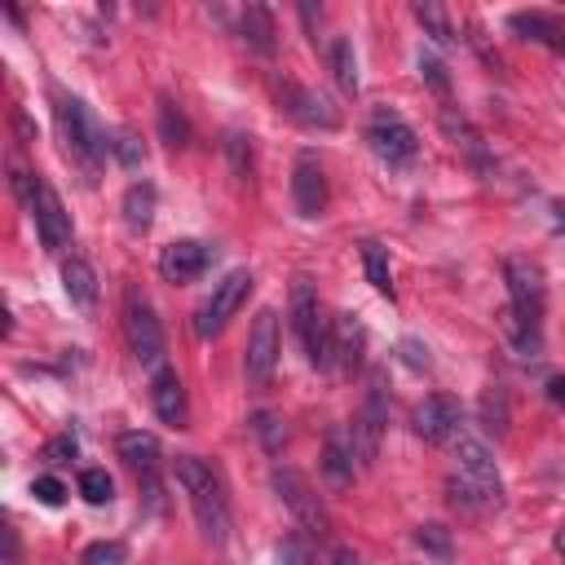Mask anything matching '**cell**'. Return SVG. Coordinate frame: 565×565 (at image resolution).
I'll return each mask as SVG.
<instances>
[{"mask_svg": "<svg viewBox=\"0 0 565 565\" xmlns=\"http://www.w3.org/2000/svg\"><path fill=\"white\" fill-rule=\"evenodd\" d=\"M4 565H18V530L4 525Z\"/></svg>", "mask_w": 565, "mask_h": 565, "instance_id": "42", "label": "cell"}, {"mask_svg": "<svg viewBox=\"0 0 565 565\" xmlns=\"http://www.w3.org/2000/svg\"><path fill=\"white\" fill-rule=\"evenodd\" d=\"M322 472L331 486H353V472H358V455H353V437L349 428H331L327 441H322Z\"/></svg>", "mask_w": 565, "mask_h": 565, "instance_id": "21", "label": "cell"}, {"mask_svg": "<svg viewBox=\"0 0 565 565\" xmlns=\"http://www.w3.org/2000/svg\"><path fill=\"white\" fill-rule=\"evenodd\" d=\"M269 486H274V494L287 503V512L309 530V534H327V512H322V503H318V494H313V486L296 472V468H287V463H278L274 472H269Z\"/></svg>", "mask_w": 565, "mask_h": 565, "instance_id": "11", "label": "cell"}, {"mask_svg": "<svg viewBox=\"0 0 565 565\" xmlns=\"http://www.w3.org/2000/svg\"><path fill=\"white\" fill-rule=\"evenodd\" d=\"M331 565H358V556H353L349 547H335V552H331Z\"/></svg>", "mask_w": 565, "mask_h": 565, "instance_id": "43", "label": "cell"}, {"mask_svg": "<svg viewBox=\"0 0 565 565\" xmlns=\"http://www.w3.org/2000/svg\"><path fill=\"white\" fill-rule=\"evenodd\" d=\"M252 433L265 441V450H278V446L287 441L282 419H278V415H269V411H256V415H252Z\"/></svg>", "mask_w": 565, "mask_h": 565, "instance_id": "33", "label": "cell"}, {"mask_svg": "<svg viewBox=\"0 0 565 565\" xmlns=\"http://www.w3.org/2000/svg\"><path fill=\"white\" fill-rule=\"evenodd\" d=\"M503 282H508V313L530 327V331H543V309H547V282H543V269L525 256H508L503 260Z\"/></svg>", "mask_w": 565, "mask_h": 565, "instance_id": "4", "label": "cell"}, {"mask_svg": "<svg viewBox=\"0 0 565 565\" xmlns=\"http://www.w3.org/2000/svg\"><path fill=\"white\" fill-rule=\"evenodd\" d=\"M327 62H331V75H335L340 93H358V57H353V40L349 35H335L331 40Z\"/></svg>", "mask_w": 565, "mask_h": 565, "instance_id": "25", "label": "cell"}, {"mask_svg": "<svg viewBox=\"0 0 565 565\" xmlns=\"http://www.w3.org/2000/svg\"><path fill=\"white\" fill-rule=\"evenodd\" d=\"M291 327H296V335H300L309 362H313L318 371H327V366L335 362V358H331V322L322 318V305H318L309 278H296V282H291Z\"/></svg>", "mask_w": 565, "mask_h": 565, "instance_id": "5", "label": "cell"}, {"mask_svg": "<svg viewBox=\"0 0 565 565\" xmlns=\"http://www.w3.org/2000/svg\"><path fill=\"white\" fill-rule=\"evenodd\" d=\"M79 494L93 503V508H102V503H110V494H115V486H110V477H106V468H84L79 472Z\"/></svg>", "mask_w": 565, "mask_h": 565, "instance_id": "31", "label": "cell"}, {"mask_svg": "<svg viewBox=\"0 0 565 565\" xmlns=\"http://www.w3.org/2000/svg\"><path fill=\"white\" fill-rule=\"evenodd\" d=\"M455 472L446 481V494L455 508L463 512H494L503 503V477L494 468V455L486 450V441L477 437H459V450H455Z\"/></svg>", "mask_w": 565, "mask_h": 565, "instance_id": "1", "label": "cell"}, {"mask_svg": "<svg viewBox=\"0 0 565 565\" xmlns=\"http://www.w3.org/2000/svg\"><path fill=\"white\" fill-rule=\"evenodd\" d=\"M44 459H49V463H71V459H75V441H71V437H53V441L44 446Z\"/></svg>", "mask_w": 565, "mask_h": 565, "instance_id": "39", "label": "cell"}, {"mask_svg": "<svg viewBox=\"0 0 565 565\" xmlns=\"http://www.w3.org/2000/svg\"><path fill=\"white\" fill-rule=\"evenodd\" d=\"M84 565H124V543H88L84 547Z\"/></svg>", "mask_w": 565, "mask_h": 565, "instance_id": "36", "label": "cell"}, {"mask_svg": "<svg viewBox=\"0 0 565 565\" xmlns=\"http://www.w3.org/2000/svg\"><path fill=\"white\" fill-rule=\"evenodd\" d=\"M415 18H419V26L437 40V44H450L455 40V31H450V18L441 13V4H433V0H419L415 4Z\"/></svg>", "mask_w": 565, "mask_h": 565, "instance_id": "30", "label": "cell"}, {"mask_svg": "<svg viewBox=\"0 0 565 565\" xmlns=\"http://www.w3.org/2000/svg\"><path fill=\"white\" fill-rule=\"evenodd\" d=\"M547 397H552V402H565V380H552V384H547Z\"/></svg>", "mask_w": 565, "mask_h": 565, "instance_id": "44", "label": "cell"}, {"mask_svg": "<svg viewBox=\"0 0 565 565\" xmlns=\"http://www.w3.org/2000/svg\"><path fill=\"white\" fill-rule=\"evenodd\" d=\"M366 353V327L358 322V313H335L331 318V358L344 375H353L362 366Z\"/></svg>", "mask_w": 565, "mask_h": 565, "instance_id": "18", "label": "cell"}, {"mask_svg": "<svg viewBox=\"0 0 565 565\" xmlns=\"http://www.w3.org/2000/svg\"><path fill=\"white\" fill-rule=\"evenodd\" d=\"M362 269H366V282L380 291V296H388L393 300V269H388V252L380 247V243H362Z\"/></svg>", "mask_w": 565, "mask_h": 565, "instance_id": "26", "label": "cell"}, {"mask_svg": "<svg viewBox=\"0 0 565 565\" xmlns=\"http://www.w3.org/2000/svg\"><path fill=\"white\" fill-rule=\"evenodd\" d=\"M62 287H66V296H71L75 309L88 313L97 305V274H93V265L84 256H66L62 260Z\"/></svg>", "mask_w": 565, "mask_h": 565, "instance_id": "22", "label": "cell"}, {"mask_svg": "<svg viewBox=\"0 0 565 565\" xmlns=\"http://www.w3.org/2000/svg\"><path fill=\"white\" fill-rule=\"evenodd\" d=\"M402 358H406L411 366H428V349H424L419 340H402Z\"/></svg>", "mask_w": 565, "mask_h": 565, "instance_id": "40", "label": "cell"}, {"mask_svg": "<svg viewBox=\"0 0 565 565\" xmlns=\"http://www.w3.org/2000/svg\"><path fill=\"white\" fill-rule=\"evenodd\" d=\"M278 565H313L309 543H305L300 534H287V539L278 543Z\"/></svg>", "mask_w": 565, "mask_h": 565, "instance_id": "35", "label": "cell"}, {"mask_svg": "<svg viewBox=\"0 0 565 565\" xmlns=\"http://www.w3.org/2000/svg\"><path fill=\"white\" fill-rule=\"evenodd\" d=\"M225 154H230L234 177L247 181V172H252V137L247 132H225Z\"/></svg>", "mask_w": 565, "mask_h": 565, "instance_id": "32", "label": "cell"}, {"mask_svg": "<svg viewBox=\"0 0 565 565\" xmlns=\"http://www.w3.org/2000/svg\"><path fill=\"white\" fill-rule=\"evenodd\" d=\"M411 424H415V433H419L424 441L441 446V441H450V437L459 433V424H463V402H459L455 393H428V397L415 406Z\"/></svg>", "mask_w": 565, "mask_h": 565, "instance_id": "12", "label": "cell"}, {"mask_svg": "<svg viewBox=\"0 0 565 565\" xmlns=\"http://www.w3.org/2000/svg\"><path fill=\"white\" fill-rule=\"evenodd\" d=\"M150 402H154V415L163 424H172V428L185 424V384H181V375L172 366H159L150 375Z\"/></svg>", "mask_w": 565, "mask_h": 565, "instance_id": "20", "label": "cell"}, {"mask_svg": "<svg viewBox=\"0 0 565 565\" xmlns=\"http://www.w3.org/2000/svg\"><path fill=\"white\" fill-rule=\"evenodd\" d=\"M172 472H177V481H181V490L190 499V512H194L203 539L207 543H225L230 539V494H225L221 472L199 455H177Z\"/></svg>", "mask_w": 565, "mask_h": 565, "instance_id": "2", "label": "cell"}, {"mask_svg": "<svg viewBox=\"0 0 565 565\" xmlns=\"http://www.w3.org/2000/svg\"><path fill=\"white\" fill-rule=\"evenodd\" d=\"M415 543H419L428 556H437V561H450V556H455L450 530H446V525H437V521H428V525H415Z\"/></svg>", "mask_w": 565, "mask_h": 565, "instance_id": "29", "label": "cell"}, {"mask_svg": "<svg viewBox=\"0 0 565 565\" xmlns=\"http://www.w3.org/2000/svg\"><path fill=\"white\" fill-rule=\"evenodd\" d=\"M552 221H556V230H565V203L552 207Z\"/></svg>", "mask_w": 565, "mask_h": 565, "instance_id": "45", "label": "cell"}, {"mask_svg": "<svg viewBox=\"0 0 565 565\" xmlns=\"http://www.w3.org/2000/svg\"><path fill=\"white\" fill-rule=\"evenodd\" d=\"M13 128H18V141H22V146H31V141H35V128H31V119H26V110H22V106L13 110Z\"/></svg>", "mask_w": 565, "mask_h": 565, "instance_id": "41", "label": "cell"}, {"mask_svg": "<svg viewBox=\"0 0 565 565\" xmlns=\"http://www.w3.org/2000/svg\"><path fill=\"white\" fill-rule=\"evenodd\" d=\"M124 335H128V349L141 366L159 371L163 366V353H168V340H163V322L154 318L150 300L146 296H128V309H124Z\"/></svg>", "mask_w": 565, "mask_h": 565, "instance_id": "8", "label": "cell"}, {"mask_svg": "<svg viewBox=\"0 0 565 565\" xmlns=\"http://www.w3.org/2000/svg\"><path fill=\"white\" fill-rule=\"evenodd\" d=\"M119 459L128 463V472L141 481V490L159 503V441L150 433H124L119 437Z\"/></svg>", "mask_w": 565, "mask_h": 565, "instance_id": "14", "label": "cell"}, {"mask_svg": "<svg viewBox=\"0 0 565 565\" xmlns=\"http://www.w3.org/2000/svg\"><path fill=\"white\" fill-rule=\"evenodd\" d=\"M481 428H486V433H494V437H503V433H508V393H503L499 384L481 393Z\"/></svg>", "mask_w": 565, "mask_h": 565, "instance_id": "28", "label": "cell"}, {"mask_svg": "<svg viewBox=\"0 0 565 565\" xmlns=\"http://www.w3.org/2000/svg\"><path fill=\"white\" fill-rule=\"evenodd\" d=\"M53 119H57V132H62L66 154H71V159L88 172V181H93L102 154L110 150L106 132L97 128V119L88 115V106H84L79 97H66V93H53Z\"/></svg>", "mask_w": 565, "mask_h": 565, "instance_id": "3", "label": "cell"}, {"mask_svg": "<svg viewBox=\"0 0 565 565\" xmlns=\"http://www.w3.org/2000/svg\"><path fill=\"white\" fill-rule=\"evenodd\" d=\"M35 230H40V243L49 247V252H62L66 243H71V216H66V207H62V199H57V190L49 185V181H40V194H35Z\"/></svg>", "mask_w": 565, "mask_h": 565, "instance_id": "16", "label": "cell"}, {"mask_svg": "<svg viewBox=\"0 0 565 565\" xmlns=\"http://www.w3.org/2000/svg\"><path fill=\"white\" fill-rule=\"evenodd\" d=\"M556 552H561V556H565V521H561V525H556Z\"/></svg>", "mask_w": 565, "mask_h": 565, "instance_id": "46", "label": "cell"}, {"mask_svg": "<svg viewBox=\"0 0 565 565\" xmlns=\"http://www.w3.org/2000/svg\"><path fill=\"white\" fill-rule=\"evenodd\" d=\"M150 221H154V185L150 181H132L124 190V225L132 234H146Z\"/></svg>", "mask_w": 565, "mask_h": 565, "instance_id": "24", "label": "cell"}, {"mask_svg": "<svg viewBox=\"0 0 565 565\" xmlns=\"http://www.w3.org/2000/svg\"><path fill=\"white\" fill-rule=\"evenodd\" d=\"M31 494H35L44 508H57V503L66 499V486H62L57 477H35V481H31Z\"/></svg>", "mask_w": 565, "mask_h": 565, "instance_id": "37", "label": "cell"}, {"mask_svg": "<svg viewBox=\"0 0 565 565\" xmlns=\"http://www.w3.org/2000/svg\"><path fill=\"white\" fill-rule=\"evenodd\" d=\"M159 137L172 146V150H181L185 141H190V124H185V110L163 93L159 97Z\"/></svg>", "mask_w": 565, "mask_h": 565, "instance_id": "27", "label": "cell"}, {"mask_svg": "<svg viewBox=\"0 0 565 565\" xmlns=\"http://www.w3.org/2000/svg\"><path fill=\"white\" fill-rule=\"evenodd\" d=\"M207 265H212V247L199 243V238H177L159 252V274L168 282H194Z\"/></svg>", "mask_w": 565, "mask_h": 565, "instance_id": "15", "label": "cell"}, {"mask_svg": "<svg viewBox=\"0 0 565 565\" xmlns=\"http://www.w3.org/2000/svg\"><path fill=\"white\" fill-rule=\"evenodd\" d=\"M419 75H424V79H428L437 93H446V88H450V79H446V66H441L437 57H428V53H419Z\"/></svg>", "mask_w": 565, "mask_h": 565, "instance_id": "38", "label": "cell"}, {"mask_svg": "<svg viewBox=\"0 0 565 565\" xmlns=\"http://www.w3.org/2000/svg\"><path fill=\"white\" fill-rule=\"evenodd\" d=\"M238 35H243L247 49H256V53H265V57L278 49V40H274L278 26H274V13H269L265 4H247V9H243V18H238Z\"/></svg>", "mask_w": 565, "mask_h": 565, "instance_id": "23", "label": "cell"}, {"mask_svg": "<svg viewBox=\"0 0 565 565\" xmlns=\"http://www.w3.org/2000/svg\"><path fill=\"white\" fill-rule=\"evenodd\" d=\"M291 203L300 216H318L327 207V177L313 154H300L291 168Z\"/></svg>", "mask_w": 565, "mask_h": 565, "instance_id": "17", "label": "cell"}, {"mask_svg": "<svg viewBox=\"0 0 565 565\" xmlns=\"http://www.w3.org/2000/svg\"><path fill=\"white\" fill-rule=\"evenodd\" d=\"M278 313L274 309H260L252 331H247V353H243V375L252 388H265L274 380V366H278Z\"/></svg>", "mask_w": 565, "mask_h": 565, "instance_id": "10", "label": "cell"}, {"mask_svg": "<svg viewBox=\"0 0 565 565\" xmlns=\"http://www.w3.org/2000/svg\"><path fill=\"white\" fill-rule=\"evenodd\" d=\"M366 141H371L375 159H384L388 168H406V163H415V150H419L415 128H411L397 110H384V106L371 115V124H366Z\"/></svg>", "mask_w": 565, "mask_h": 565, "instance_id": "9", "label": "cell"}, {"mask_svg": "<svg viewBox=\"0 0 565 565\" xmlns=\"http://www.w3.org/2000/svg\"><path fill=\"white\" fill-rule=\"evenodd\" d=\"M110 150H115V159H119L124 168H141V159H146V150H141V141H137L132 132H115V141H110Z\"/></svg>", "mask_w": 565, "mask_h": 565, "instance_id": "34", "label": "cell"}, {"mask_svg": "<svg viewBox=\"0 0 565 565\" xmlns=\"http://www.w3.org/2000/svg\"><path fill=\"white\" fill-rule=\"evenodd\" d=\"M384 424H388V406H384V371H371V375H366V397H362V411H358V415H353V424H349L358 468H371V463L380 459V437H384Z\"/></svg>", "mask_w": 565, "mask_h": 565, "instance_id": "7", "label": "cell"}, {"mask_svg": "<svg viewBox=\"0 0 565 565\" xmlns=\"http://www.w3.org/2000/svg\"><path fill=\"white\" fill-rule=\"evenodd\" d=\"M247 291H252V269H230V274L212 287V296L194 309V335H199V340L221 335V331L230 327V318L243 309Z\"/></svg>", "mask_w": 565, "mask_h": 565, "instance_id": "6", "label": "cell"}, {"mask_svg": "<svg viewBox=\"0 0 565 565\" xmlns=\"http://www.w3.org/2000/svg\"><path fill=\"white\" fill-rule=\"evenodd\" d=\"M508 26L521 35V40H534L552 53H565V22L556 13H543V9H516L508 18Z\"/></svg>", "mask_w": 565, "mask_h": 565, "instance_id": "19", "label": "cell"}, {"mask_svg": "<svg viewBox=\"0 0 565 565\" xmlns=\"http://www.w3.org/2000/svg\"><path fill=\"white\" fill-rule=\"evenodd\" d=\"M278 106L296 119V124H305V128H322V132H331L335 124H340V115H335V106L322 97V93H313V88H305V84H278Z\"/></svg>", "mask_w": 565, "mask_h": 565, "instance_id": "13", "label": "cell"}]
</instances>
